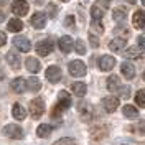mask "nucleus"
I'll return each instance as SVG.
<instances>
[{"label":"nucleus","instance_id":"1","mask_svg":"<svg viewBox=\"0 0 145 145\" xmlns=\"http://www.w3.org/2000/svg\"><path fill=\"white\" fill-rule=\"evenodd\" d=\"M71 104H72V101H71V96L66 92V91H61L59 94H58V104L53 107V117L54 116H59L63 110H66V109H69L71 107Z\"/></svg>","mask_w":145,"mask_h":145},{"label":"nucleus","instance_id":"2","mask_svg":"<svg viewBox=\"0 0 145 145\" xmlns=\"http://www.w3.org/2000/svg\"><path fill=\"white\" fill-rule=\"evenodd\" d=\"M45 114V101L41 97H35L30 102V116L33 119H40Z\"/></svg>","mask_w":145,"mask_h":145},{"label":"nucleus","instance_id":"3","mask_svg":"<svg viewBox=\"0 0 145 145\" xmlns=\"http://www.w3.org/2000/svg\"><path fill=\"white\" fill-rule=\"evenodd\" d=\"M68 69H69V74L74 76V78H82V76H86V72H88L86 64L82 63L81 59H74V61H71Z\"/></svg>","mask_w":145,"mask_h":145},{"label":"nucleus","instance_id":"4","mask_svg":"<svg viewBox=\"0 0 145 145\" xmlns=\"http://www.w3.org/2000/svg\"><path fill=\"white\" fill-rule=\"evenodd\" d=\"M2 134L5 137H10V138H22L23 137V130H22V127L17 125V124H8V125L3 127V130H2Z\"/></svg>","mask_w":145,"mask_h":145},{"label":"nucleus","instance_id":"5","mask_svg":"<svg viewBox=\"0 0 145 145\" xmlns=\"http://www.w3.org/2000/svg\"><path fill=\"white\" fill-rule=\"evenodd\" d=\"M28 8H30V5H28L27 0H15V2H12V12L17 17H25L28 13Z\"/></svg>","mask_w":145,"mask_h":145},{"label":"nucleus","instance_id":"6","mask_svg":"<svg viewBox=\"0 0 145 145\" xmlns=\"http://www.w3.org/2000/svg\"><path fill=\"white\" fill-rule=\"evenodd\" d=\"M12 43H13V46H15L17 50L23 51V53H28V51L31 50V43H30V40L25 38V36H15Z\"/></svg>","mask_w":145,"mask_h":145},{"label":"nucleus","instance_id":"7","mask_svg":"<svg viewBox=\"0 0 145 145\" xmlns=\"http://www.w3.org/2000/svg\"><path fill=\"white\" fill-rule=\"evenodd\" d=\"M53 48H54V43L51 40H43V41H40L36 45V53L40 54V56H48L53 51Z\"/></svg>","mask_w":145,"mask_h":145},{"label":"nucleus","instance_id":"8","mask_svg":"<svg viewBox=\"0 0 145 145\" xmlns=\"http://www.w3.org/2000/svg\"><path fill=\"white\" fill-rule=\"evenodd\" d=\"M116 66V58L110 56V54H104L99 58V68L102 71H110L112 68Z\"/></svg>","mask_w":145,"mask_h":145},{"label":"nucleus","instance_id":"9","mask_svg":"<svg viewBox=\"0 0 145 145\" xmlns=\"http://www.w3.org/2000/svg\"><path fill=\"white\" fill-rule=\"evenodd\" d=\"M102 104H104V109H106V112H114L116 109L119 107V104H120V99H119L117 96H107L106 99L102 101Z\"/></svg>","mask_w":145,"mask_h":145},{"label":"nucleus","instance_id":"10","mask_svg":"<svg viewBox=\"0 0 145 145\" xmlns=\"http://www.w3.org/2000/svg\"><path fill=\"white\" fill-rule=\"evenodd\" d=\"M31 25H33L36 30L45 28V25H46V15L43 13V12H35V13H33V17H31Z\"/></svg>","mask_w":145,"mask_h":145},{"label":"nucleus","instance_id":"11","mask_svg":"<svg viewBox=\"0 0 145 145\" xmlns=\"http://www.w3.org/2000/svg\"><path fill=\"white\" fill-rule=\"evenodd\" d=\"M59 50L63 51V53H71L72 51V48H74V41H72V38L71 36H61L59 38Z\"/></svg>","mask_w":145,"mask_h":145},{"label":"nucleus","instance_id":"12","mask_svg":"<svg viewBox=\"0 0 145 145\" xmlns=\"http://www.w3.org/2000/svg\"><path fill=\"white\" fill-rule=\"evenodd\" d=\"M61 69L58 68V66H50L48 69H46V79L50 82H58L61 79Z\"/></svg>","mask_w":145,"mask_h":145},{"label":"nucleus","instance_id":"13","mask_svg":"<svg viewBox=\"0 0 145 145\" xmlns=\"http://www.w3.org/2000/svg\"><path fill=\"white\" fill-rule=\"evenodd\" d=\"M132 22H134V27L137 30H142L145 28V12L144 10H138L134 13V18H132Z\"/></svg>","mask_w":145,"mask_h":145},{"label":"nucleus","instance_id":"14","mask_svg":"<svg viewBox=\"0 0 145 145\" xmlns=\"http://www.w3.org/2000/svg\"><path fill=\"white\" fill-rule=\"evenodd\" d=\"M120 71H122V74L125 76L127 79H134L135 78V68H134V64L127 63V61L120 64Z\"/></svg>","mask_w":145,"mask_h":145},{"label":"nucleus","instance_id":"15","mask_svg":"<svg viewBox=\"0 0 145 145\" xmlns=\"http://www.w3.org/2000/svg\"><path fill=\"white\" fill-rule=\"evenodd\" d=\"M12 114H13V117L17 119V120H23V119L27 117V109L23 107L22 104L15 102L13 104V109H12Z\"/></svg>","mask_w":145,"mask_h":145},{"label":"nucleus","instance_id":"16","mask_svg":"<svg viewBox=\"0 0 145 145\" xmlns=\"http://www.w3.org/2000/svg\"><path fill=\"white\" fill-rule=\"evenodd\" d=\"M25 66H27V69H28L30 72H38L40 69H41V63H40L36 58H33V56L27 58V61H25Z\"/></svg>","mask_w":145,"mask_h":145},{"label":"nucleus","instance_id":"17","mask_svg":"<svg viewBox=\"0 0 145 145\" xmlns=\"http://www.w3.org/2000/svg\"><path fill=\"white\" fill-rule=\"evenodd\" d=\"M7 30L12 31V33H18V31L23 30V22L20 18H10L8 25H7Z\"/></svg>","mask_w":145,"mask_h":145},{"label":"nucleus","instance_id":"18","mask_svg":"<svg viewBox=\"0 0 145 145\" xmlns=\"http://www.w3.org/2000/svg\"><path fill=\"white\" fill-rule=\"evenodd\" d=\"M12 89L18 92V94H22V92H25L27 89V79H23V78H15L13 81H12Z\"/></svg>","mask_w":145,"mask_h":145},{"label":"nucleus","instance_id":"19","mask_svg":"<svg viewBox=\"0 0 145 145\" xmlns=\"http://www.w3.org/2000/svg\"><path fill=\"white\" fill-rule=\"evenodd\" d=\"M71 91L74 92V96H86V91H88V86L84 84V82H72L71 84Z\"/></svg>","mask_w":145,"mask_h":145},{"label":"nucleus","instance_id":"20","mask_svg":"<svg viewBox=\"0 0 145 145\" xmlns=\"http://www.w3.org/2000/svg\"><path fill=\"white\" fill-rule=\"evenodd\" d=\"M7 61H8V64L13 68V69H18L20 64H22L20 56H18L17 53H13V51H8V53H7Z\"/></svg>","mask_w":145,"mask_h":145},{"label":"nucleus","instance_id":"21","mask_svg":"<svg viewBox=\"0 0 145 145\" xmlns=\"http://www.w3.org/2000/svg\"><path fill=\"white\" fill-rule=\"evenodd\" d=\"M119 88H120V79H119V76H116V74L109 76V79H107V89L110 91V92H114V91H117Z\"/></svg>","mask_w":145,"mask_h":145},{"label":"nucleus","instance_id":"22","mask_svg":"<svg viewBox=\"0 0 145 145\" xmlns=\"http://www.w3.org/2000/svg\"><path fill=\"white\" fill-rule=\"evenodd\" d=\"M109 48H110L112 51H120V50L125 48V40H124V38H114V40L109 43Z\"/></svg>","mask_w":145,"mask_h":145},{"label":"nucleus","instance_id":"23","mask_svg":"<svg viewBox=\"0 0 145 145\" xmlns=\"http://www.w3.org/2000/svg\"><path fill=\"white\" fill-rule=\"evenodd\" d=\"M53 132V127L50 125V124H41V125L36 129V135L41 137V138H45V137H48L50 134Z\"/></svg>","mask_w":145,"mask_h":145},{"label":"nucleus","instance_id":"24","mask_svg":"<svg viewBox=\"0 0 145 145\" xmlns=\"http://www.w3.org/2000/svg\"><path fill=\"white\" fill-rule=\"evenodd\" d=\"M79 114H81V117L84 119V120H89L91 119V106L88 104V102H79Z\"/></svg>","mask_w":145,"mask_h":145},{"label":"nucleus","instance_id":"25","mask_svg":"<svg viewBox=\"0 0 145 145\" xmlns=\"http://www.w3.org/2000/svg\"><path fill=\"white\" fill-rule=\"evenodd\" d=\"M122 112H124V116H125V117H129V119L138 117V110H137L134 106H130V104L124 106V107H122Z\"/></svg>","mask_w":145,"mask_h":145},{"label":"nucleus","instance_id":"26","mask_svg":"<svg viewBox=\"0 0 145 145\" xmlns=\"http://www.w3.org/2000/svg\"><path fill=\"white\" fill-rule=\"evenodd\" d=\"M27 88L30 91L36 92V91L41 89V82H40V79H38V78H30V79L27 81Z\"/></svg>","mask_w":145,"mask_h":145},{"label":"nucleus","instance_id":"27","mask_svg":"<svg viewBox=\"0 0 145 145\" xmlns=\"http://www.w3.org/2000/svg\"><path fill=\"white\" fill-rule=\"evenodd\" d=\"M124 54H125V58H140V54H144V51L140 48L132 46V48H127Z\"/></svg>","mask_w":145,"mask_h":145},{"label":"nucleus","instance_id":"28","mask_svg":"<svg viewBox=\"0 0 145 145\" xmlns=\"http://www.w3.org/2000/svg\"><path fill=\"white\" fill-rule=\"evenodd\" d=\"M91 15H92V20H102V17H104V8H101L99 5L96 3L91 8Z\"/></svg>","mask_w":145,"mask_h":145},{"label":"nucleus","instance_id":"29","mask_svg":"<svg viewBox=\"0 0 145 145\" xmlns=\"http://www.w3.org/2000/svg\"><path fill=\"white\" fill-rule=\"evenodd\" d=\"M112 15H114V20H124L127 17V8L125 7H117Z\"/></svg>","mask_w":145,"mask_h":145},{"label":"nucleus","instance_id":"30","mask_svg":"<svg viewBox=\"0 0 145 145\" xmlns=\"http://www.w3.org/2000/svg\"><path fill=\"white\" fill-rule=\"evenodd\" d=\"M135 102L140 106V107H145V89L137 91V94H135Z\"/></svg>","mask_w":145,"mask_h":145},{"label":"nucleus","instance_id":"31","mask_svg":"<svg viewBox=\"0 0 145 145\" xmlns=\"http://www.w3.org/2000/svg\"><path fill=\"white\" fill-rule=\"evenodd\" d=\"M53 145H76V140L71 138V137H63V138L56 140Z\"/></svg>","mask_w":145,"mask_h":145},{"label":"nucleus","instance_id":"32","mask_svg":"<svg viewBox=\"0 0 145 145\" xmlns=\"http://www.w3.org/2000/svg\"><path fill=\"white\" fill-rule=\"evenodd\" d=\"M74 46H76V51H78L79 54L86 53V46H84V41H82V40H78V41L74 43Z\"/></svg>","mask_w":145,"mask_h":145},{"label":"nucleus","instance_id":"33","mask_svg":"<svg viewBox=\"0 0 145 145\" xmlns=\"http://www.w3.org/2000/svg\"><path fill=\"white\" fill-rule=\"evenodd\" d=\"M92 28H94L97 33H102V31H104V27H102L101 20H92Z\"/></svg>","mask_w":145,"mask_h":145},{"label":"nucleus","instance_id":"34","mask_svg":"<svg viewBox=\"0 0 145 145\" xmlns=\"http://www.w3.org/2000/svg\"><path fill=\"white\" fill-rule=\"evenodd\" d=\"M89 40H91L92 48H99V40H97V36H94L92 33H89Z\"/></svg>","mask_w":145,"mask_h":145},{"label":"nucleus","instance_id":"35","mask_svg":"<svg viewBox=\"0 0 145 145\" xmlns=\"http://www.w3.org/2000/svg\"><path fill=\"white\" fill-rule=\"evenodd\" d=\"M120 94H122V97H125L127 99V97H130V89H129L127 86L125 88H120Z\"/></svg>","mask_w":145,"mask_h":145},{"label":"nucleus","instance_id":"36","mask_svg":"<svg viewBox=\"0 0 145 145\" xmlns=\"http://www.w3.org/2000/svg\"><path fill=\"white\" fill-rule=\"evenodd\" d=\"M138 48L145 53V36H138Z\"/></svg>","mask_w":145,"mask_h":145},{"label":"nucleus","instance_id":"37","mask_svg":"<svg viewBox=\"0 0 145 145\" xmlns=\"http://www.w3.org/2000/svg\"><path fill=\"white\" fill-rule=\"evenodd\" d=\"M64 25H66V27H74V17L69 15V17L64 20Z\"/></svg>","mask_w":145,"mask_h":145},{"label":"nucleus","instance_id":"38","mask_svg":"<svg viewBox=\"0 0 145 145\" xmlns=\"http://www.w3.org/2000/svg\"><path fill=\"white\" fill-rule=\"evenodd\" d=\"M97 5H99L101 8H109V0H97Z\"/></svg>","mask_w":145,"mask_h":145},{"label":"nucleus","instance_id":"39","mask_svg":"<svg viewBox=\"0 0 145 145\" xmlns=\"http://www.w3.org/2000/svg\"><path fill=\"white\" fill-rule=\"evenodd\" d=\"M5 43H7V36H5L3 31H0V46H3Z\"/></svg>","mask_w":145,"mask_h":145},{"label":"nucleus","instance_id":"40","mask_svg":"<svg viewBox=\"0 0 145 145\" xmlns=\"http://www.w3.org/2000/svg\"><path fill=\"white\" fill-rule=\"evenodd\" d=\"M3 20H5V15H3V12H2V10H0V23H2V22H3Z\"/></svg>","mask_w":145,"mask_h":145},{"label":"nucleus","instance_id":"41","mask_svg":"<svg viewBox=\"0 0 145 145\" xmlns=\"http://www.w3.org/2000/svg\"><path fill=\"white\" fill-rule=\"evenodd\" d=\"M8 3V0H0V5H7Z\"/></svg>","mask_w":145,"mask_h":145},{"label":"nucleus","instance_id":"42","mask_svg":"<svg viewBox=\"0 0 145 145\" xmlns=\"http://www.w3.org/2000/svg\"><path fill=\"white\" fill-rule=\"evenodd\" d=\"M127 2H129V3H135V0H127Z\"/></svg>","mask_w":145,"mask_h":145},{"label":"nucleus","instance_id":"43","mask_svg":"<svg viewBox=\"0 0 145 145\" xmlns=\"http://www.w3.org/2000/svg\"><path fill=\"white\" fill-rule=\"evenodd\" d=\"M144 81H145V71H144Z\"/></svg>","mask_w":145,"mask_h":145},{"label":"nucleus","instance_id":"44","mask_svg":"<svg viewBox=\"0 0 145 145\" xmlns=\"http://www.w3.org/2000/svg\"><path fill=\"white\" fill-rule=\"evenodd\" d=\"M59 2H68V0H59Z\"/></svg>","mask_w":145,"mask_h":145},{"label":"nucleus","instance_id":"45","mask_svg":"<svg viewBox=\"0 0 145 145\" xmlns=\"http://www.w3.org/2000/svg\"><path fill=\"white\" fill-rule=\"evenodd\" d=\"M142 3H144V5H145V0H142Z\"/></svg>","mask_w":145,"mask_h":145}]
</instances>
